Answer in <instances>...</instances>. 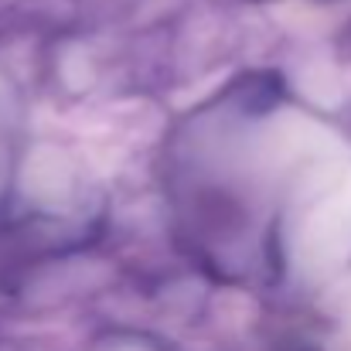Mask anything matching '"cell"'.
Wrapping results in <instances>:
<instances>
[{
	"mask_svg": "<svg viewBox=\"0 0 351 351\" xmlns=\"http://www.w3.org/2000/svg\"><path fill=\"white\" fill-rule=\"evenodd\" d=\"M259 3H263V0H259Z\"/></svg>",
	"mask_w": 351,
	"mask_h": 351,
	"instance_id": "obj_1",
	"label": "cell"
}]
</instances>
